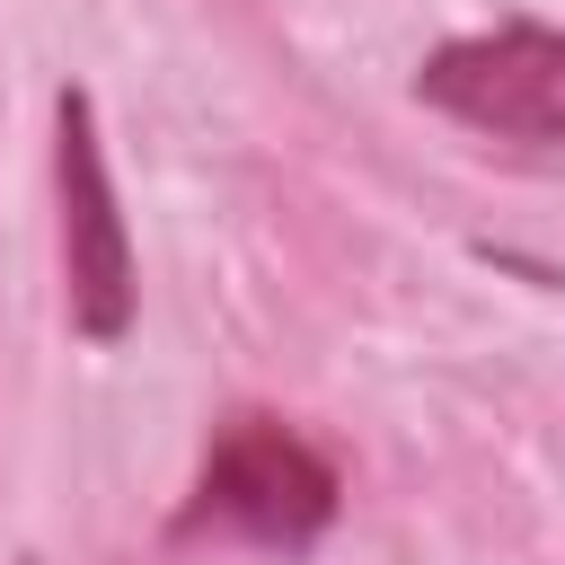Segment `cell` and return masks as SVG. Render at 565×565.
I'll use <instances>...</instances> for the list:
<instances>
[{"label":"cell","mask_w":565,"mask_h":565,"mask_svg":"<svg viewBox=\"0 0 565 565\" xmlns=\"http://www.w3.org/2000/svg\"><path fill=\"white\" fill-rule=\"evenodd\" d=\"M335 521V468L274 415H238L221 424V441L203 450L194 503L177 512L185 539H247V547H309Z\"/></svg>","instance_id":"1"},{"label":"cell","mask_w":565,"mask_h":565,"mask_svg":"<svg viewBox=\"0 0 565 565\" xmlns=\"http://www.w3.org/2000/svg\"><path fill=\"white\" fill-rule=\"evenodd\" d=\"M53 185H62V291H71V327L88 344H115L132 327V230L115 212V177H106V141H97V106L88 88H62L53 106Z\"/></svg>","instance_id":"2"},{"label":"cell","mask_w":565,"mask_h":565,"mask_svg":"<svg viewBox=\"0 0 565 565\" xmlns=\"http://www.w3.org/2000/svg\"><path fill=\"white\" fill-rule=\"evenodd\" d=\"M415 97L494 141H565V35L556 26L450 35L415 71Z\"/></svg>","instance_id":"3"}]
</instances>
